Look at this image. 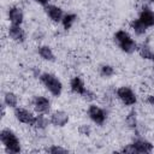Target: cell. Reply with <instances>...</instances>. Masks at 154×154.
Masks as SVG:
<instances>
[{"label": "cell", "mask_w": 154, "mask_h": 154, "mask_svg": "<svg viewBox=\"0 0 154 154\" xmlns=\"http://www.w3.org/2000/svg\"><path fill=\"white\" fill-rule=\"evenodd\" d=\"M48 124H51L49 119L45 114L37 113V116H35V120H34L31 126H34L36 130H45L48 126Z\"/></svg>", "instance_id": "17"}, {"label": "cell", "mask_w": 154, "mask_h": 154, "mask_svg": "<svg viewBox=\"0 0 154 154\" xmlns=\"http://www.w3.org/2000/svg\"><path fill=\"white\" fill-rule=\"evenodd\" d=\"M4 103L8 108H16L18 106V96L13 91H6L4 94Z\"/></svg>", "instance_id": "18"}, {"label": "cell", "mask_w": 154, "mask_h": 154, "mask_svg": "<svg viewBox=\"0 0 154 154\" xmlns=\"http://www.w3.org/2000/svg\"><path fill=\"white\" fill-rule=\"evenodd\" d=\"M70 120V117L69 114L63 111V109H57L54 112L51 113L49 116V122L53 126H57V128H63L65 126Z\"/></svg>", "instance_id": "9"}, {"label": "cell", "mask_w": 154, "mask_h": 154, "mask_svg": "<svg viewBox=\"0 0 154 154\" xmlns=\"http://www.w3.org/2000/svg\"><path fill=\"white\" fill-rule=\"evenodd\" d=\"M70 89L73 94H77V95L82 96L84 94V91L87 90V87L84 84V81L79 76H75L70 81Z\"/></svg>", "instance_id": "14"}, {"label": "cell", "mask_w": 154, "mask_h": 154, "mask_svg": "<svg viewBox=\"0 0 154 154\" xmlns=\"http://www.w3.org/2000/svg\"><path fill=\"white\" fill-rule=\"evenodd\" d=\"M32 108L36 113H42V114H46L51 111V101L48 97L43 96V95H36L32 101Z\"/></svg>", "instance_id": "6"}, {"label": "cell", "mask_w": 154, "mask_h": 154, "mask_svg": "<svg viewBox=\"0 0 154 154\" xmlns=\"http://www.w3.org/2000/svg\"><path fill=\"white\" fill-rule=\"evenodd\" d=\"M76 20H77V14H76V13H65L64 17H63V19H61L63 28H64L65 30L71 29Z\"/></svg>", "instance_id": "20"}, {"label": "cell", "mask_w": 154, "mask_h": 154, "mask_svg": "<svg viewBox=\"0 0 154 154\" xmlns=\"http://www.w3.org/2000/svg\"><path fill=\"white\" fill-rule=\"evenodd\" d=\"M138 19H140L144 25H147L148 28L154 26V11L150 10L148 6H143V7L141 8V11H140Z\"/></svg>", "instance_id": "13"}, {"label": "cell", "mask_w": 154, "mask_h": 154, "mask_svg": "<svg viewBox=\"0 0 154 154\" xmlns=\"http://www.w3.org/2000/svg\"><path fill=\"white\" fill-rule=\"evenodd\" d=\"M82 97H83L84 100H87V101H93V100H95V99H96V94H95V93H93L91 90L87 89V90L84 91V94L82 95Z\"/></svg>", "instance_id": "25"}, {"label": "cell", "mask_w": 154, "mask_h": 154, "mask_svg": "<svg viewBox=\"0 0 154 154\" xmlns=\"http://www.w3.org/2000/svg\"><path fill=\"white\" fill-rule=\"evenodd\" d=\"M131 146L135 149V153L137 154H147V153H152L154 149V144L152 142H149L148 140H144L142 137H137L131 142Z\"/></svg>", "instance_id": "8"}, {"label": "cell", "mask_w": 154, "mask_h": 154, "mask_svg": "<svg viewBox=\"0 0 154 154\" xmlns=\"http://www.w3.org/2000/svg\"><path fill=\"white\" fill-rule=\"evenodd\" d=\"M120 152H122V153H130V154H136V153H135V149H134V147L131 146V143H129V144H126L125 147H123V148L120 149Z\"/></svg>", "instance_id": "26"}, {"label": "cell", "mask_w": 154, "mask_h": 154, "mask_svg": "<svg viewBox=\"0 0 154 154\" xmlns=\"http://www.w3.org/2000/svg\"><path fill=\"white\" fill-rule=\"evenodd\" d=\"M143 1H147V2H150V4H154V0H143Z\"/></svg>", "instance_id": "29"}, {"label": "cell", "mask_w": 154, "mask_h": 154, "mask_svg": "<svg viewBox=\"0 0 154 154\" xmlns=\"http://www.w3.org/2000/svg\"><path fill=\"white\" fill-rule=\"evenodd\" d=\"M37 53L46 61H54L55 60V55H54V53H53V51L49 46H46V45L38 46L37 47Z\"/></svg>", "instance_id": "16"}, {"label": "cell", "mask_w": 154, "mask_h": 154, "mask_svg": "<svg viewBox=\"0 0 154 154\" xmlns=\"http://www.w3.org/2000/svg\"><path fill=\"white\" fill-rule=\"evenodd\" d=\"M130 28H131L132 31H134L136 35H138V36L144 35V34L147 32V29H148V26L144 25L138 18H137V19H132V20L130 22Z\"/></svg>", "instance_id": "19"}, {"label": "cell", "mask_w": 154, "mask_h": 154, "mask_svg": "<svg viewBox=\"0 0 154 154\" xmlns=\"http://www.w3.org/2000/svg\"><path fill=\"white\" fill-rule=\"evenodd\" d=\"M46 152L47 153H52V154H64V153H67L69 150L61 146H58V144H52L51 147L46 148Z\"/></svg>", "instance_id": "23"}, {"label": "cell", "mask_w": 154, "mask_h": 154, "mask_svg": "<svg viewBox=\"0 0 154 154\" xmlns=\"http://www.w3.org/2000/svg\"><path fill=\"white\" fill-rule=\"evenodd\" d=\"M125 123L128 125V128H130L131 130H137L138 126V120H137V113L136 111H130L125 118Z\"/></svg>", "instance_id": "21"}, {"label": "cell", "mask_w": 154, "mask_h": 154, "mask_svg": "<svg viewBox=\"0 0 154 154\" xmlns=\"http://www.w3.org/2000/svg\"><path fill=\"white\" fill-rule=\"evenodd\" d=\"M43 10H45L46 14L48 16V18H49L52 22H54V23L61 22L63 17H64V12H63V10H61L59 6L48 4V5H46V6L43 7Z\"/></svg>", "instance_id": "12"}, {"label": "cell", "mask_w": 154, "mask_h": 154, "mask_svg": "<svg viewBox=\"0 0 154 154\" xmlns=\"http://www.w3.org/2000/svg\"><path fill=\"white\" fill-rule=\"evenodd\" d=\"M13 114H14V118L19 123L25 124V125H32L35 120V114L31 111L23 108V107H16L13 111Z\"/></svg>", "instance_id": "7"}, {"label": "cell", "mask_w": 154, "mask_h": 154, "mask_svg": "<svg viewBox=\"0 0 154 154\" xmlns=\"http://www.w3.org/2000/svg\"><path fill=\"white\" fill-rule=\"evenodd\" d=\"M41 83L45 85V88L55 97L60 96L63 91V83L53 73L51 72H42L41 76L38 77Z\"/></svg>", "instance_id": "3"}, {"label": "cell", "mask_w": 154, "mask_h": 154, "mask_svg": "<svg viewBox=\"0 0 154 154\" xmlns=\"http://www.w3.org/2000/svg\"><path fill=\"white\" fill-rule=\"evenodd\" d=\"M0 142L5 148V152L8 154H17L22 150L20 141L11 129L6 128L0 131Z\"/></svg>", "instance_id": "1"}, {"label": "cell", "mask_w": 154, "mask_h": 154, "mask_svg": "<svg viewBox=\"0 0 154 154\" xmlns=\"http://www.w3.org/2000/svg\"><path fill=\"white\" fill-rule=\"evenodd\" d=\"M117 97L120 100V102L125 106H134L137 102V95L135 91L126 85H122L116 90Z\"/></svg>", "instance_id": "4"}, {"label": "cell", "mask_w": 154, "mask_h": 154, "mask_svg": "<svg viewBox=\"0 0 154 154\" xmlns=\"http://www.w3.org/2000/svg\"><path fill=\"white\" fill-rule=\"evenodd\" d=\"M114 42L118 45V47L124 52V53H128V54H131L134 52L137 51L138 48V45L136 43V41L134 38H131L130 34L123 29H119L114 32Z\"/></svg>", "instance_id": "2"}, {"label": "cell", "mask_w": 154, "mask_h": 154, "mask_svg": "<svg viewBox=\"0 0 154 154\" xmlns=\"http://www.w3.org/2000/svg\"><path fill=\"white\" fill-rule=\"evenodd\" d=\"M7 18L13 25H22L24 22V13L19 6H11L7 11Z\"/></svg>", "instance_id": "11"}, {"label": "cell", "mask_w": 154, "mask_h": 154, "mask_svg": "<svg viewBox=\"0 0 154 154\" xmlns=\"http://www.w3.org/2000/svg\"><path fill=\"white\" fill-rule=\"evenodd\" d=\"M137 52L140 54V57L142 59H146V60H153L154 58V51L152 49V47L148 45V42H143L138 46L137 48Z\"/></svg>", "instance_id": "15"}, {"label": "cell", "mask_w": 154, "mask_h": 154, "mask_svg": "<svg viewBox=\"0 0 154 154\" xmlns=\"http://www.w3.org/2000/svg\"><path fill=\"white\" fill-rule=\"evenodd\" d=\"M77 131H78V134L82 135V136H90V134H91V128H90V125H88V124H81V125L78 126Z\"/></svg>", "instance_id": "24"}, {"label": "cell", "mask_w": 154, "mask_h": 154, "mask_svg": "<svg viewBox=\"0 0 154 154\" xmlns=\"http://www.w3.org/2000/svg\"><path fill=\"white\" fill-rule=\"evenodd\" d=\"M114 72H116L114 71V67L112 65H109V64H103V65L100 66V75L102 77H105V78L112 77L114 75Z\"/></svg>", "instance_id": "22"}, {"label": "cell", "mask_w": 154, "mask_h": 154, "mask_svg": "<svg viewBox=\"0 0 154 154\" xmlns=\"http://www.w3.org/2000/svg\"><path fill=\"white\" fill-rule=\"evenodd\" d=\"M146 102H147L150 107H153V108H154V95H153V94L147 95V97H146Z\"/></svg>", "instance_id": "27"}, {"label": "cell", "mask_w": 154, "mask_h": 154, "mask_svg": "<svg viewBox=\"0 0 154 154\" xmlns=\"http://www.w3.org/2000/svg\"><path fill=\"white\" fill-rule=\"evenodd\" d=\"M87 113H88V117L90 118L91 122H94L96 125H102L105 122H106V118H107V113L97 105H89L88 109H87Z\"/></svg>", "instance_id": "5"}, {"label": "cell", "mask_w": 154, "mask_h": 154, "mask_svg": "<svg viewBox=\"0 0 154 154\" xmlns=\"http://www.w3.org/2000/svg\"><path fill=\"white\" fill-rule=\"evenodd\" d=\"M35 2H37L38 5H42L43 7L46 6V5H48V2H49V0H34Z\"/></svg>", "instance_id": "28"}, {"label": "cell", "mask_w": 154, "mask_h": 154, "mask_svg": "<svg viewBox=\"0 0 154 154\" xmlns=\"http://www.w3.org/2000/svg\"><path fill=\"white\" fill-rule=\"evenodd\" d=\"M7 34H8V37L17 43H23L26 40V34H25L24 29L22 28V25L11 24L7 29Z\"/></svg>", "instance_id": "10"}]
</instances>
